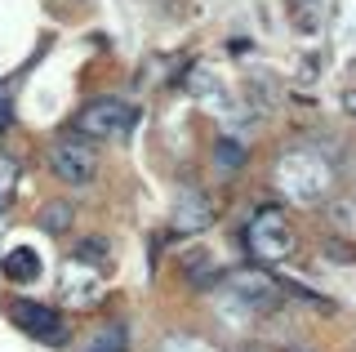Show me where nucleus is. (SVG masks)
<instances>
[{
    "label": "nucleus",
    "mask_w": 356,
    "mask_h": 352,
    "mask_svg": "<svg viewBox=\"0 0 356 352\" xmlns=\"http://www.w3.org/2000/svg\"><path fill=\"white\" fill-rule=\"evenodd\" d=\"M183 272H187V281H192L196 290H209V285H218V281H222V272L214 268V259H209L205 250H187Z\"/></svg>",
    "instance_id": "8"
},
{
    "label": "nucleus",
    "mask_w": 356,
    "mask_h": 352,
    "mask_svg": "<svg viewBox=\"0 0 356 352\" xmlns=\"http://www.w3.org/2000/svg\"><path fill=\"white\" fill-rule=\"evenodd\" d=\"M276 183H281L294 201H321V196L330 192V183H334V170H330V161L321 157V152L294 147V152H285V157L276 161Z\"/></svg>",
    "instance_id": "1"
},
{
    "label": "nucleus",
    "mask_w": 356,
    "mask_h": 352,
    "mask_svg": "<svg viewBox=\"0 0 356 352\" xmlns=\"http://www.w3.org/2000/svg\"><path fill=\"white\" fill-rule=\"evenodd\" d=\"M14 125V112H9V98H0V134Z\"/></svg>",
    "instance_id": "15"
},
{
    "label": "nucleus",
    "mask_w": 356,
    "mask_h": 352,
    "mask_svg": "<svg viewBox=\"0 0 356 352\" xmlns=\"http://www.w3.org/2000/svg\"><path fill=\"white\" fill-rule=\"evenodd\" d=\"M134 112L129 103H120V98H94V103L81 107V116H76V129H81L85 138H120L134 129Z\"/></svg>",
    "instance_id": "4"
},
{
    "label": "nucleus",
    "mask_w": 356,
    "mask_h": 352,
    "mask_svg": "<svg viewBox=\"0 0 356 352\" xmlns=\"http://www.w3.org/2000/svg\"><path fill=\"white\" fill-rule=\"evenodd\" d=\"M245 250L254 255V263H285L294 255V227L281 210H259L245 227Z\"/></svg>",
    "instance_id": "2"
},
{
    "label": "nucleus",
    "mask_w": 356,
    "mask_h": 352,
    "mask_svg": "<svg viewBox=\"0 0 356 352\" xmlns=\"http://www.w3.org/2000/svg\"><path fill=\"white\" fill-rule=\"evenodd\" d=\"M174 223L178 232H205L214 223V201H209L200 188H187L178 192V205H174Z\"/></svg>",
    "instance_id": "7"
},
{
    "label": "nucleus",
    "mask_w": 356,
    "mask_h": 352,
    "mask_svg": "<svg viewBox=\"0 0 356 352\" xmlns=\"http://www.w3.org/2000/svg\"><path fill=\"white\" fill-rule=\"evenodd\" d=\"M36 272H40V259L31 255V250H14V255H5V277L9 281L27 285V281H36Z\"/></svg>",
    "instance_id": "10"
},
{
    "label": "nucleus",
    "mask_w": 356,
    "mask_h": 352,
    "mask_svg": "<svg viewBox=\"0 0 356 352\" xmlns=\"http://www.w3.org/2000/svg\"><path fill=\"white\" fill-rule=\"evenodd\" d=\"M5 312H9V321H14L22 335H31V339H36V344H44V348L72 344V326H67V317L58 312V307L31 303V299H9Z\"/></svg>",
    "instance_id": "3"
},
{
    "label": "nucleus",
    "mask_w": 356,
    "mask_h": 352,
    "mask_svg": "<svg viewBox=\"0 0 356 352\" xmlns=\"http://www.w3.org/2000/svg\"><path fill=\"white\" fill-rule=\"evenodd\" d=\"M72 218H76L72 201H44V205H40V227H44L49 237H63L67 227H72Z\"/></svg>",
    "instance_id": "9"
},
{
    "label": "nucleus",
    "mask_w": 356,
    "mask_h": 352,
    "mask_svg": "<svg viewBox=\"0 0 356 352\" xmlns=\"http://www.w3.org/2000/svg\"><path fill=\"white\" fill-rule=\"evenodd\" d=\"M76 259L89 263V268H103V263H107V241H103V237L81 241V246H76Z\"/></svg>",
    "instance_id": "13"
},
{
    "label": "nucleus",
    "mask_w": 356,
    "mask_h": 352,
    "mask_svg": "<svg viewBox=\"0 0 356 352\" xmlns=\"http://www.w3.org/2000/svg\"><path fill=\"white\" fill-rule=\"evenodd\" d=\"M343 107H348V112L356 116V90H348V94H343Z\"/></svg>",
    "instance_id": "16"
},
{
    "label": "nucleus",
    "mask_w": 356,
    "mask_h": 352,
    "mask_svg": "<svg viewBox=\"0 0 356 352\" xmlns=\"http://www.w3.org/2000/svg\"><path fill=\"white\" fill-rule=\"evenodd\" d=\"M14 183H18V165L0 157V210H9V201H14Z\"/></svg>",
    "instance_id": "14"
},
{
    "label": "nucleus",
    "mask_w": 356,
    "mask_h": 352,
    "mask_svg": "<svg viewBox=\"0 0 356 352\" xmlns=\"http://www.w3.org/2000/svg\"><path fill=\"white\" fill-rule=\"evenodd\" d=\"M85 352H125V326H120V321H107L94 339H89Z\"/></svg>",
    "instance_id": "11"
},
{
    "label": "nucleus",
    "mask_w": 356,
    "mask_h": 352,
    "mask_svg": "<svg viewBox=\"0 0 356 352\" xmlns=\"http://www.w3.org/2000/svg\"><path fill=\"white\" fill-rule=\"evenodd\" d=\"M214 161H218V170H241V165H245V147L236 138H218L214 143Z\"/></svg>",
    "instance_id": "12"
},
{
    "label": "nucleus",
    "mask_w": 356,
    "mask_h": 352,
    "mask_svg": "<svg viewBox=\"0 0 356 352\" xmlns=\"http://www.w3.org/2000/svg\"><path fill=\"white\" fill-rule=\"evenodd\" d=\"M49 165H54V174H58L63 183H72V188H85V183H94V170H98V161H94V147H89V138H58L49 147Z\"/></svg>",
    "instance_id": "5"
},
{
    "label": "nucleus",
    "mask_w": 356,
    "mask_h": 352,
    "mask_svg": "<svg viewBox=\"0 0 356 352\" xmlns=\"http://www.w3.org/2000/svg\"><path fill=\"white\" fill-rule=\"evenodd\" d=\"M227 285H232V294H236L245 307H254V312H272V307L281 303V285L267 277L263 268H236V272H227Z\"/></svg>",
    "instance_id": "6"
}]
</instances>
